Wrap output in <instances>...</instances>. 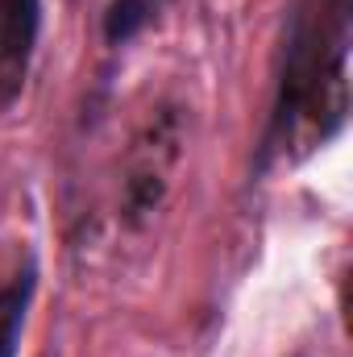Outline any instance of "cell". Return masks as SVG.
I'll list each match as a JSON object with an SVG mask.
<instances>
[{"mask_svg":"<svg viewBox=\"0 0 353 357\" xmlns=\"http://www.w3.org/2000/svg\"><path fill=\"white\" fill-rule=\"evenodd\" d=\"M350 0H295L287 17L266 158H303L350 116Z\"/></svg>","mask_w":353,"mask_h":357,"instance_id":"6da1fadb","label":"cell"},{"mask_svg":"<svg viewBox=\"0 0 353 357\" xmlns=\"http://www.w3.org/2000/svg\"><path fill=\"white\" fill-rule=\"evenodd\" d=\"M42 25V0H0V104H8L29 67Z\"/></svg>","mask_w":353,"mask_h":357,"instance_id":"3957f363","label":"cell"},{"mask_svg":"<svg viewBox=\"0 0 353 357\" xmlns=\"http://www.w3.org/2000/svg\"><path fill=\"white\" fill-rule=\"evenodd\" d=\"M29 299H33V270L17 274L8 287H0V357H17Z\"/></svg>","mask_w":353,"mask_h":357,"instance_id":"277c9868","label":"cell"},{"mask_svg":"<svg viewBox=\"0 0 353 357\" xmlns=\"http://www.w3.org/2000/svg\"><path fill=\"white\" fill-rule=\"evenodd\" d=\"M150 21V0H112L108 13H104V38L112 46L129 42L142 25Z\"/></svg>","mask_w":353,"mask_h":357,"instance_id":"5b68a950","label":"cell"},{"mask_svg":"<svg viewBox=\"0 0 353 357\" xmlns=\"http://www.w3.org/2000/svg\"><path fill=\"white\" fill-rule=\"evenodd\" d=\"M179 158V125L171 112H163L158 121H150L146 137L137 142L133 150V162H129V212L133 216H146L158 208L167 183H171V167Z\"/></svg>","mask_w":353,"mask_h":357,"instance_id":"7a4b0ae2","label":"cell"}]
</instances>
